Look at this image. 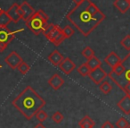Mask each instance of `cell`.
I'll list each match as a JSON object with an SVG mask.
<instances>
[{
    "mask_svg": "<svg viewBox=\"0 0 130 128\" xmlns=\"http://www.w3.org/2000/svg\"><path fill=\"white\" fill-rule=\"evenodd\" d=\"M62 32L63 35L65 36V38L69 39L71 36H73V34L75 33V31L71 25H66L64 28H62Z\"/></svg>",
    "mask_w": 130,
    "mask_h": 128,
    "instance_id": "cell-23",
    "label": "cell"
},
{
    "mask_svg": "<svg viewBox=\"0 0 130 128\" xmlns=\"http://www.w3.org/2000/svg\"><path fill=\"white\" fill-rule=\"evenodd\" d=\"M47 117H48L47 113L45 111H44L43 109H40L39 111L36 114V117L38 118V120L39 121L40 123H43L44 121L47 118Z\"/></svg>",
    "mask_w": 130,
    "mask_h": 128,
    "instance_id": "cell-28",
    "label": "cell"
},
{
    "mask_svg": "<svg viewBox=\"0 0 130 128\" xmlns=\"http://www.w3.org/2000/svg\"><path fill=\"white\" fill-rule=\"evenodd\" d=\"M3 11V9H2V8H1V7H0V13H1V12H2Z\"/></svg>",
    "mask_w": 130,
    "mask_h": 128,
    "instance_id": "cell-34",
    "label": "cell"
},
{
    "mask_svg": "<svg viewBox=\"0 0 130 128\" xmlns=\"http://www.w3.org/2000/svg\"><path fill=\"white\" fill-rule=\"evenodd\" d=\"M29 69H30V66H29V65L24 61H22V63L19 65V66L17 67V70H18L22 74H23V75L29 72Z\"/></svg>",
    "mask_w": 130,
    "mask_h": 128,
    "instance_id": "cell-24",
    "label": "cell"
},
{
    "mask_svg": "<svg viewBox=\"0 0 130 128\" xmlns=\"http://www.w3.org/2000/svg\"><path fill=\"white\" fill-rule=\"evenodd\" d=\"M127 128H130V124H128V126H127Z\"/></svg>",
    "mask_w": 130,
    "mask_h": 128,
    "instance_id": "cell-35",
    "label": "cell"
},
{
    "mask_svg": "<svg viewBox=\"0 0 130 128\" xmlns=\"http://www.w3.org/2000/svg\"><path fill=\"white\" fill-rule=\"evenodd\" d=\"M78 74L82 76H88L91 72V70L88 67V65H87V64L84 63L78 67Z\"/></svg>",
    "mask_w": 130,
    "mask_h": 128,
    "instance_id": "cell-20",
    "label": "cell"
},
{
    "mask_svg": "<svg viewBox=\"0 0 130 128\" xmlns=\"http://www.w3.org/2000/svg\"><path fill=\"white\" fill-rule=\"evenodd\" d=\"M99 89L103 94L107 95V94H109L110 91H111L112 86L108 81H103V83H101L99 84Z\"/></svg>",
    "mask_w": 130,
    "mask_h": 128,
    "instance_id": "cell-19",
    "label": "cell"
},
{
    "mask_svg": "<svg viewBox=\"0 0 130 128\" xmlns=\"http://www.w3.org/2000/svg\"><path fill=\"white\" fill-rule=\"evenodd\" d=\"M88 76L95 84L99 85L100 83L104 81L105 78L108 76V74L100 66V67H98V68L94 69V70L91 71Z\"/></svg>",
    "mask_w": 130,
    "mask_h": 128,
    "instance_id": "cell-7",
    "label": "cell"
},
{
    "mask_svg": "<svg viewBox=\"0 0 130 128\" xmlns=\"http://www.w3.org/2000/svg\"><path fill=\"white\" fill-rule=\"evenodd\" d=\"M94 124H95V122L89 115H85L78 122V125L81 128H94Z\"/></svg>",
    "mask_w": 130,
    "mask_h": 128,
    "instance_id": "cell-16",
    "label": "cell"
},
{
    "mask_svg": "<svg viewBox=\"0 0 130 128\" xmlns=\"http://www.w3.org/2000/svg\"><path fill=\"white\" fill-rule=\"evenodd\" d=\"M121 64L124 65L126 71L129 70L130 69V53H128V54L126 56V57L121 61Z\"/></svg>",
    "mask_w": 130,
    "mask_h": 128,
    "instance_id": "cell-29",
    "label": "cell"
},
{
    "mask_svg": "<svg viewBox=\"0 0 130 128\" xmlns=\"http://www.w3.org/2000/svg\"><path fill=\"white\" fill-rule=\"evenodd\" d=\"M21 8H22V20H24L25 22H27L35 14V9L27 1H23L22 3Z\"/></svg>",
    "mask_w": 130,
    "mask_h": 128,
    "instance_id": "cell-10",
    "label": "cell"
},
{
    "mask_svg": "<svg viewBox=\"0 0 130 128\" xmlns=\"http://www.w3.org/2000/svg\"><path fill=\"white\" fill-rule=\"evenodd\" d=\"M73 2H74L76 5H79L80 3L83 2V0H73Z\"/></svg>",
    "mask_w": 130,
    "mask_h": 128,
    "instance_id": "cell-33",
    "label": "cell"
},
{
    "mask_svg": "<svg viewBox=\"0 0 130 128\" xmlns=\"http://www.w3.org/2000/svg\"><path fill=\"white\" fill-rule=\"evenodd\" d=\"M43 35L56 47L61 45V42L66 39L63 35L62 28H61L59 25L54 24H47L45 29L43 31Z\"/></svg>",
    "mask_w": 130,
    "mask_h": 128,
    "instance_id": "cell-4",
    "label": "cell"
},
{
    "mask_svg": "<svg viewBox=\"0 0 130 128\" xmlns=\"http://www.w3.org/2000/svg\"><path fill=\"white\" fill-rule=\"evenodd\" d=\"M81 55L84 56V57L87 58V59L88 60V59H90L91 57L94 56V49H93L92 48H90V47H86L85 49H84L83 50H82Z\"/></svg>",
    "mask_w": 130,
    "mask_h": 128,
    "instance_id": "cell-22",
    "label": "cell"
},
{
    "mask_svg": "<svg viewBox=\"0 0 130 128\" xmlns=\"http://www.w3.org/2000/svg\"><path fill=\"white\" fill-rule=\"evenodd\" d=\"M113 6L121 14H125L130 8V0H115Z\"/></svg>",
    "mask_w": 130,
    "mask_h": 128,
    "instance_id": "cell-14",
    "label": "cell"
},
{
    "mask_svg": "<svg viewBox=\"0 0 130 128\" xmlns=\"http://www.w3.org/2000/svg\"><path fill=\"white\" fill-rule=\"evenodd\" d=\"M33 128H46V127H45V126L44 125V124H42V123H39V124H38L36 126H34Z\"/></svg>",
    "mask_w": 130,
    "mask_h": 128,
    "instance_id": "cell-32",
    "label": "cell"
},
{
    "mask_svg": "<svg viewBox=\"0 0 130 128\" xmlns=\"http://www.w3.org/2000/svg\"><path fill=\"white\" fill-rule=\"evenodd\" d=\"M23 61L22 58L21 57V56L15 51H12L6 58H5V62L6 63V65L8 66H10L12 69H17V67L19 66L22 62Z\"/></svg>",
    "mask_w": 130,
    "mask_h": 128,
    "instance_id": "cell-8",
    "label": "cell"
},
{
    "mask_svg": "<svg viewBox=\"0 0 130 128\" xmlns=\"http://www.w3.org/2000/svg\"><path fill=\"white\" fill-rule=\"evenodd\" d=\"M47 60L51 62L54 66H58L59 64L63 60V56L58 50H54L47 56Z\"/></svg>",
    "mask_w": 130,
    "mask_h": 128,
    "instance_id": "cell-15",
    "label": "cell"
},
{
    "mask_svg": "<svg viewBox=\"0 0 130 128\" xmlns=\"http://www.w3.org/2000/svg\"><path fill=\"white\" fill-rule=\"evenodd\" d=\"M20 31H12L7 27H0V53L4 52Z\"/></svg>",
    "mask_w": 130,
    "mask_h": 128,
    "instance_id": "cell-5",
    "label": "cell"
},
{
    "mask_svg": "<svg viewBox=\"0 0 130 128\" xmlns=\"http://www.w3.org/2000/svg\"><path fill=\"white\" fill-rule=\"evenodd\" d=\"M48 84L52 87L54 90H57L64 84V80L62 79L61 75H59L58 74H54L50 79L48 80Z\"/></svg>",
    "mask_w": 130,
    "mask_h": 128,
    "instance_id": "cell-11",
    "label": "cell"
},
{
    "mask_svg": "<svg viewBox=\"0 0 130 128\" xmlns=\"http://www.w3.org/2000/svg\"><path fill=\"white\" fill-rule=\"evenodd\" d=\"M87 65H88V67L90 68V70H94V69L98 68V67H100L102 65V62L100 61L99 58H97L95 56H93V57H91L90 59L87 60Z\"/></svg>",
    "mask_w": 130,
    "mask_h": 128,
    "instance_id": "cell-18",
    "label": "cell"
},
{
    "mask_svg": "<svg viewBox=\"0 0 130 128\" xmlns=\"http://www.w3.org/2000/svg\"><path fill=\"white\" fill-rule=\"evenodd\" d=\"M1 68H2V65H0V69H1Z\"/></svg>",
    "mask_w": 130,
    "mask_h": 128,
    "instance_id": "cell-36",
    "label": "cell"
},
{
    "mask_svg": "<svg viewBox=\"0 0 130 128\" xmlns=\"http://www.w3.org/2000/svg\"><path fill=\"white\" fill-rule=\"evenodd\" d=\"M128 124H129L128 121L126 120V118H124V117H120V118L116 122V126H117L118 128H127Z\"/></svg>",
    "mask_w": 130,
    "mask_h": 128,
    "instance_id": "cell-27",
    "label": "cell"
},
{
    "mask_svg": "<svg viewBox=\"0 0 130 128\" xmlns=\"http://www.w3.org/2000/svg\"><path fill=\"white\" fill-rule=\"evenodd\" d=\"M58 67L60 68V70L61 72H63L65 74H70L76 67L75 63L71 59L70 57H65L63 58V60L59 64Z\"/></svg>",
    "mask_w": 130,
    "mask_h": 128,
    "instance_id": "cell-9",
    "label": "cell"
},
{
    "mask_svg": "<svg viewBox=\"0 0 130 128\" xmlns=\"http://www.w3.org/2000/svg\"><path fill=\"white\" fill-rule=\"evenodd\" d=\"M125 72H126V69H125L124 65L121 63L118 64L113 68H111V73L115 74V75H122Z\"/></svg>",
    "mask_w": 130,
    "mask_h": 128,
    "instance_id": "cell-21",
    "label": "cell"
},
{
    "mask_svg": "<svg viewBox=\"0 0 130 128\" xmlns=\"http://www.w3.org/2000/svg\"><path fill=\"white\" fill-rule=\"evenodd\" d=\"M118 108L126 115H129L130 114V96L126 95L123 97L118 102Z\"/></svg>",
    "mask_w": 130,
    "mask_h": 128,
    "instance_id": "cell-12",
    "label": "cell"
},
{
    "mask_svg": "<svg viewBox=\"0 0 130 128\" xmlns=\"http://www.w3.org/2000/svg\"><path fill=\"white\" fill-rule=\"evenodd\" d=\"M7 15H9V17L11 18L12 22H13L14 24H18L21 20L22 19V11L21 6L18 5L17 3L13 4L8 10L6 11Z\"/></svg>",
    "mask_w": 130,
    "mask_h": 128,
    "instance_id": "cell-6",
    "label": "cell"
},
{
    "mask_svg": "<svg viewBox=\"0 0 130 128\" xmlns=\"http://www.w3.org/2000/svg\"><path fill=\"white\" fill-rule=\"evenodd\" d=\"M66 18L82 35L87 37L104 20L105 15L91 0H83L67 14Z\"/></svg>",
    "mask_w": 130,
    "mask_h": 128,
    "instance_id": "cell-1",
    "label": "cell"
},
{
    "mask_svg": "<svg viewBox=\"0 0 130 128\" xmlns=\"http://www.w3.org/2000/svg\"><path fill=\"white\" fill-rule=\"evenodd\" d=\"M11 22L12 20L9 17V15H7L6 11L3 10L0 13V27H7Z\"/></svg>",
    "mask_w": 130,
    "mask_h": 128,
    "instance_id": "cell-17",
    "label": "cell"
},
{
    "mask_svg": "<svg viewBox=\"0 0 130 128\" xmlns=\"http://www.w3.org/2000/svg\"><path fill=\"white\" fill-rule=\"evenodd\" d=\"M63 118H64V117H63V115L60 111L54 112V113L53 114V115H52L53 121H54V123H56V124H60V123L63 120Z\"/></svg>",
    "mask_w": 130,
    "mask_h": 128,
    "instance_id": "cell-26",
    "label": "cell"
},
{
    "mask_svg": "<svg viewBox=\"0 0 130 128\" xmlns=\"http://www.w3.org/2000/svg\"><path fill=\"white\" fill-rule=\"evenodd\" d=\"M101 128H114V125L110 121H105V122L102 124Z\"/></svg>",
    "mask_w": 130,
    "mask_h": 128,
    "instance_id": "cell-30",
    "label": "cell"
},
{
    "mask_svg": "<svg viewBox=\"0 0 130 128\" xmlns=\"http://www.w3.org/2000/svg\"><path fill=\"white\" fill-rule=\"evenodd\" d=\"M47 24H48V16L41 9L35 12L34 15L26 22V26L28 29L32 31L35 35L43 33Z\"/></svg>",
    "mask_w": 130,
    "mask_h": 128,
    "instance_id": "cell-3",
    "label": "cell"
},
{
    "mask_svg": "<svg viewBox=\"0 0 130 128\" xmlns=\"http://www.w3.org/2000/svg\"><path fill=\"white\" fill-rule=\"evenodd\" d=\"M122 59L119 56V55H117V53H115L114 51H111L106 57L104 58V62L106 63V65H108L110 68H113L116 65L121 63Z\"/></svg>",
    "mask_w": 130,
    "mask_h": 128,
    "instance_id": "cell-13",
    "label": "cell"
},
{
    "mask_svg": "<svg viewBox=\"0 0 130 128\" xmlns=\"http://www.w3.org/2000/svg\"><path fill=\"white\" fill-rule=\"evenodd\" d=\"M120 44L125 49L129 51L130 50V35L127 34L126 36H125L124 38L121 40Z\"/></svg>",
    "mask_w": 130,
    "mask_h": 128,
    "instance_id": "cell-25",
    "label": "cell"
},
{
    "mask_svg": "<svg viewBox=\"0 0 130 128\" xmlns=\"http://www.w3.org/2000/svg\"><path fill=\"white\" fill-rule=\"evenodd\" d=\"M124 76H125V79L126 81L127 82V83H130V69L129 70H126V72L124 73Z\"/></svg>",
    "mask_w": 130,
    "mask_h": 128,
    "instance_id": "cell-31",
    "label": "cell"
},
{
    "mask_svg": "<svg viewBox=\"0 0 130 128\" xmlns=\"http://www.w3.org/2000/svg\"><path fill=\"white\" fill-rule=\"evenodd\" d=\"M12 104L26 119L30 120L45 107V100L32 87L27 86L12 101Z\"/></svg>",
    "mask_w": 130,
    "mask_h": 128,
    "instance_id": "cell-2",
    "label": "cell"
}]
</instances>
